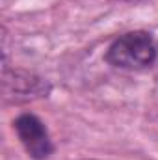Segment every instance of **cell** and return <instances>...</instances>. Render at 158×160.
Listing matches in <instances>:
<instances>
[{"mask_svg":"<svg viewBox=\"0 0 158 160\" xmlns=\"http://www.w3.org/2000/svg\"><path fill=\"white\" fill-rule=\"evenodd\" d=\"M158 58V43L153 34L134 30L119 36L106 48L104 60L112 67L125 71H140L151 67Z\"/></svg>","mask_w":158,"mask_h":160,"instance_id":"1","label":"cell"},{"mask_svg":"<svg viewBox=\"0 0 158 160\" xmlns=\"http://www.w3.org/2000/svg\"><path fill=\"white\" fill-rule=\"evenodd\" d=\"M52 86L50 82L41 78L34 73L28 71H21V69H13L9 71L7 67H4L2 73V95L6 102H28V101H36L48 97Z\"/></svg>","mask_w":158,"mask_h":160,"instance_id":"2","label":"cell"},{"mask_svg":"<svg viewBox=\"0 0 158 160\" xmlns=\"http://www.w3.org/2000/svg\"><path fill=\"white\" fill-rule=\"evenodd\" d=\"M13 128L30 158L47 160L52 155L54 145H52L48 128L36 114H21L13 121Z\"/></svg>","mask_w":158,"mask_h":160,"instance_id":"3","label":"cell"},{"mask_svg":"<svg viewBox=\"0 0 158 160\" xmlns=\"http://www.w3.org/2000/svg\"><path fill=\"white\" fill-rule=\"evenodd\" d=\"M121 2H132V4H138V2H143V0H121Z\"/></svg>","mask_w":158,"mask_h":160,"instance_id":"4","label":"cell"}]
</instances>
